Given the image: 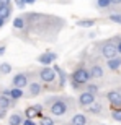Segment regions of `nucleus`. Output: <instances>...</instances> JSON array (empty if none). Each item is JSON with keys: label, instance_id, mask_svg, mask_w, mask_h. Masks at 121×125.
<instances>
[{"label": "nucleus", "instance_id": "obj_37", "mask_svg": "<svg viewBox=\"0 0 121 125\" xmlns=\"http://www.w3.org/2000/svg\"><path fill=\"white\" fill-rule=\"evenodd\" d=\"M25 2H26V5H31V3H34L36 0H25Z\"/></svg>", "mask_w": 121, "mask_h": 125}, {"label": "nucleus", "instance_id": "obj_39", "mask_svg": "<svg viewBox=\"0 0 121 125\" xmlns=\"http://www.w3.org/2000/svg\"><path fill=\"white\" fill-rule=\"evenodd\" d=\"M100 125H103V124H100Z\"/></svg>", "mask_w": 121, "mask_h": 125}, {"label": "nucleus", "instance_id": "obj_12", "mask_svg": "<svg viewBox=\"0 0 121 125\" xmlns=\"http://www.w3.org/2000/svg\"><path fill=\"white\" fill-rule=\"evenodd\" d=\"M90 76L92 78H103V75H105V68H103V65H100L98 62H92L90 63Z\"/></svg>", "mask_w": 121, "mask_h": 125}, {"label": "nucleus", "instance_id": "obj_16", "mask_svg": "<svg viewBox=\"0 0 121 125\" xmlns=\"http://www.w3.org/2000/svg\"><path fill=\"white\" fill-rule=\"evenodd\" d=\"M121 67V55H115L111 59H106V68L111 72H116Z\"/></svg>", "mask_w": 121, "mask_h": 125}, {"label": "nucleus", "instance_id": "obj_38", "mask_svg": "<svg viewBox=\"0 0 121 125\" xmlns=\"http://www.w3.org/2000/svg\"><path fill=\"white\" fill-rule=\"evenodd\" d=\"M64 125H67V124H64Z\"/></svg>", "mask_w": 121, "mask_h": 125}, {"label": "nucleus", "instance_id": "obj_13", "mask_svg": "<svg viewBox=\"0 0 121 125\" xmlns=\"http://www.w3.org/2000/svg\"><path fill=\"white\" fill-rule=\"evenodd\" d=\"M52 68L56 70L57 78H59V81H56L57 89H64V86H65V80H67V73H65V72H64L62 68H60V67H57V65H54Z\"/></svg>", "mask_w": 121, "mask_h": 125}, {"label": "nucleus", "instance_id": "obj_6", "mask_svg": "<svg viewBox=\"0 0 121 125\" xmlns=\"http://www.w3.org/2000/svg\"><path fill=\"white\" fill-rule=\"evenodd\" d=\"M28 97H36V96H41L44 93V88L41 86V83L38 80H33L31 75H30V81H28Z\"/></svg>", "mask_w": 121, "mask_h": 125}, {"label": "nucleus", "instance_id": "obj_4", "mask_svg": "<svg viewBox=\"0 0 121 125\" xmlns=\"http://www.w3.org/2000/svg\"><path fill=\"white\" fill-rule=\"evenodd\" d=\"M70 80H74V81H77V83H80V84H85L92 80V76H90V72L85 65H79V67H75V70L70 73Z\"/></svg>", "mask_w": 121, "mask_h": 125}, {"label": "nucleus", "instance_id": "obj_27", "mask_svg": "<svg viewBox=\"0 0 121 125\" xmlns=\"http://www.w3.org/2000/svg\"><path fill=\"white\" fill-rule=\"evenodd\" d=\"M111 119L116 122H121V107H116V109H113L111 112Z\"/></svg>", "mask_w": 121, "mask_h": 125}, {"label": "nucleus", "instance_id": "obj_3", "mask_svg": "<svg viewBox=\"0 0 121 125\" xmlns=\"http://www.w3.org/2000/svg\"><path fill=\"white\" fill-rule=\"evenodd\" d=\"M97 51L103 59H111V57L118 55L116 44H115L111 39H105V41L97 42Z\"/></svg>", "mask_w": 121, "mask_h": 125}, {"label": "nucleus", "instance_id": "obj_14", "mask_svg": "<svg viewBox=\"0 0 121 125\" xmlns=\"http://www.w3.org/2000/svg\"><path fill=\"white\" fill-rule=\"evenodd\" d=\"M69 125H89V119H87V115H85V114L77 112V114H74V115H72Z\"/></svg>", "mask_w": 121, "mask_h": 125}, {"label": "nucleus", "instance_id": "obj_31", "mask_svg": "<svg viewBox=\"0 0 121 125\" xmlns=\"http://www.w3.org/2000/svg\"><path fill=\"white\" fill-rule=\"evenodd\" d=\"M15 5H16L18 8H25V5H26V2H25V0H15Z\"/></svg>", "mask_w": 121, "mask_h": 125}, {"label": "nucleus", "instance_id": "obj_30", "mask_svg": "<svg viewBox=\"0 0 121 125\" xmlns=\"http://www.w3.org/2000/svg\"><path fill=\"white\" fill-rule=\"evenodd\" d=\"M21 125H38V124L33 120V119H28V117H25L23 122H21Z\"/></svg>", "mask_w": 121, "mask_h": 125}, {"label": "nucleus", "instance_id": "obj_24", "mask_svg": "<svg viewBox=\"0 0 121 125\" xmlns=\"http://www.w3.org/2000/svg\"><path fill=\"white\" fill-rule=\"evenodd\" d=\"M84 89H85V91H89V93H92V94H95V96H97V94H98V91H100V86H98V84H95V83H85Z\"/></svg>", "mask_w": 121, "mask_h": 125}, {"label": "nucleus", "instance_id": "obj_17", "mask_svg": "<svg viewBox=\"0 0 121 125\" xmlns=\"http://www.w3.org/2000/svg\"><path fill=\"white\" fill-rule=\"evenodd\" d=\"M95 8L98 11H113V5L110 0H95Z\"/></svg>", "mask_w": 121, "mask_h": 125}, {"label": "nucleus", "instance_id": "obj_36", "mask_svg": "<svg viewBox=\"0 0 121 125\" xmlns=\"http://www.w3.org/2000/svg\"><path fill=\"white\" fill-rule=\"evenodd\" d=\"M95 34H97L95 31H93V32H89V37H90V39H93V37H95Z\"/></svg>", "mask_w": 121, "mask_h": 125}, {"label": "nucleus", "instance_id": "obj_10", "mask_svg": "<svg viewBox=\"0 0 121 125\" xmlns=\"http://www.w3.org/2000/svg\"><path fill=\"white\" fill-rule=\"evenodd\" d=\"M43 109H44L43 104H33V106H28L26 109H25V117H28V119L41 117L43 115Z\"/></svg>", "mask_w": 121, "mask_h": 125}, {"label": "nucleus", "instance_id": "obj_11", "mask_svg": "<svg viewBox=\"0 0 121 125\" xmlns=\"http://www.w3.org/2000/svg\"><path fill=\"white\" fill-rule=\"evenodd\" d=\"M36 60L43 65H51L54 60H57V54L56 52H51V51H46V52H43V54H39Z\"/></svg>", "mask_w": 121, "mask_h": 125}, {"label": "nucleus", "instance_id": "obj_1", "mask_svg": "<svg viewBox=\"0 0 121 125\" xmlns=\"http://www.w3.org/2000/svg\"><path fill=\"white\" fill-rule=\"evenodd\" d=\"M12 28L15 36L28 44L56 42L65 28V20L51 13L26 11L13 20Z\"/></svg>", "mask_w": 121, "mask_h": 125}, {"label": "nucleus", "instance_id": "obj_33", "mask_svg": "<svg viewBox=\"0 0 121 125\" xmlns=\"http://www.w3.org/2000/svg\"><path fill=\"white\" fill-rule=\"evenodd\" d=\"M0 5H12V0H0Z\"/></svg>", "mask_w": 121, "mask_h": 125}, {"label": "nucleus", "instance_id": "obj_29", "mask_svg": "<svg viewBox=\"0 0 121 125\" xmlns=\"http://www.w3.org/2000/svg\"><path fill=\"white\" fill-rule=\"evenodd\" d=\"M111 2V5H113V11H120V7H121V0H110Z\"/></svg>", "mask_w": 121, "mask_h": 125}, {"label": "nucleus", "instance_id": "obj_28", "mask_svg": "<svg viewBox=\"0 0 121 125\" xmlns=\"http://www.w3.org/2000/svg\"><path fill=\"white\" fill-rule=\"evenodd\" d=\"M70 86L75 89V91H80V89L84 88V84H80V83H77V81H74V80H70Z\"/></svg>", "mask_w": 121, "mask_h": 125}, {"label": "nucleus", "instance_id": "obj_18", "mask_svg": "<svg viewBox=\"0 0 121 125\" xmlns=\"http://www.w3.org/2000/svg\"><path fill=\"white\" fill-rule=\"evenodd\" d=\"M85 109H87V112L92 114V115H100V114H103V111H105V109H103V104L98 102V101H95L93 104H90V106L85 107Z\"/></svg>", "mask_w": 121, "mask_h": 125}, {"label": "nucleus", "instance_id": "obj_5", "mask_svg": "<svg viewBox=\"0 0 121 125\" xmlns=\"http://www.w3.org/2000/svg\"><path fill=\"white\" fill-rule=\"evenodd\" d=\"M38 78H39V81H43L44 84H51V83H56L57 73H56L54 68L44 65V68H41L39 72H38Z\"/></svg>", "mask_w": 121, "mask_h": 125}, {"label": "nucleus", "instance_id": "obj_35", "mask_svg": "<svg viewBox=\"0 0 121 125\" xmlns=\"http://www.w3.org/2000/svg\"><path fill=\"white\" fill-rule=\"evenodd\" d=\"M3 26H5V20L0 18V28H3Z\"/></svg>", "mask_w": 121, "mask_h": 125}, {"label": "nucleus", "instance_id": "obj_15", "mask_svg": "<svg viewBox=\"0 0 121 125\" xmlns=\"http://www.w3.org/2000/svg\"><path fill=\"white\" fill-rule=\"evenodd\" d=\"M15 106H16V101L15 99H12L7 94L0 93V109H10V107H15Z\"/></svg>", "mask_w": 121, "mask_h": 125}, {"label": "nucleus", "instance_id": "obj_20", "mask_svg": "<svg viewBox=\"0 0 121 125\" xmlns=\"http://www.w3.org/2000/svg\"><path fill=\"white\" fill-rule=\"evenodd\" d=\"M12 11H13L12 5H0V18H3L5 21L12 18Z\"/></svg>", "mask_w": 121, "mask_h": 125}, {"label": "nucleus", "instance_id": "obj_7", "mask_svg": "<svg viewBox=\"0 0 121 125\" xmlns=\"http://www.w3.org/2000/svg\"><path fill=\"white\" fill-rule=\"evenodd\" d=\"M95 101H97V96L84 89V91H80L79 97H77V106H80V107H89L90 104H93Z\"/></svg>", "mask_w": 121, "mask_h": 125}, {"label": "nucleus", "instance_id": "obj_23", "mask_svg": "<svg viewBox=\"0 0 121 125\" xmlns=\"http://www.w3.org/2000/svg\"><path fill=\"white\" fill-rule=\"evenodd\" d=\"M38 125H57V124H56V119H54V117L41 115V117H39V124H38Z\"/></svg>", "mask_w": 121, "mask_h": 125}, {"label": "nucleus", "instance_id": "obj_2", "mask_svg": "<svg viewBox=\"0 0 121 125\" xmlns=\"http://www.w3.org/2000/svg\"><path fill=\"white\" fill-rule=\"evenodd\" d=\"M43 106L47 107V111L52 117H62L65 114L74 112L77 102L70 96H49Z\"/></svg>", "mask_w": 121, "mask_h": 125}, {"label": "nucleus", "instance_id": "obj_9", "mask_svg": "<svg viewBox=\"0 0 121 125\" xmlns=\"http://www.w3.org/2000/svg\"><path fill=\"white\" fill-rule=\"evenodd\" d=\"M105 97H106V101L110 102V106H111L113 109L121 107V93L118 91V89H111V91H108V93L105 94Z\"/></svg>", "mask_w": 121, "mask_h": 125}, {"label": "nucleus", "instance_id": "obj_22", "mask_svg": "<svg viewBox=\"0 0 121 125\" xmlns=\"http://www.w3.org/2000/svg\"><path fill=\"white\" fill-rule=\"evenodd\" d=\"M25 96V93H23V89L21 88H12L10 89V97H12V99H15V101H18V99H21V97Z\"/></svg>", "mask_w": 121, "mask_h": 125}, {"label": "nucleus", "instance_id": "obj_25", "mask_svg": "<svg viewBox=\"0 0 121 125\" xmlns=\"http://www.w3.org/2000/svg\"><path fill=\"white\" fill-rule=\"evenodd\" d=\"M108 21L121 24V11H113V13H110L108 15Z\"/></svg>", "mask_w": 121, "mask_h": 125}, {"label": "nucleus", "instance_id": "obj_19", "mask_svg": "<svg viewBox=\"0 0 121 125\" xmlns=\"http://www.w3.org/2000/svg\"><path fill=\"white\" fill-rule=\"evenodd\" d=\"M23 119H25V115L21 112H13V114L8 117V125H21Z\"/></svg>", "mask_w": 121, "mask_h": 125}, {"label": "nucleus", "instance_id": "obj_26", "mask_svg": "<svg viewBox=\"0 0 121 125\" xmlns=\"http://www.w3.org/2000/svg\"><path fill=\"white\" fill-rule=\"evenodd\" d=\"M12 73V65L8 62H2L0 63V75H8Z\"/></svg>", "mask_w": 121, "mask_h": 125}, {"label": "nucleus", "instance_id": "obj_8", "mask_svg": "<svg viewBox=\"0 0 121 125\" xmlns=\"http://www.w3.org/2000/svg\"><path fill=\"white\" fill-rule=\"evenodd\" d=\"M28 81H30V75L25 73V72H20V73H16L12 78V86H15V88H26L28 86Z\"/></svg>", "mask_w": 121, "mask_h": 125}, {"label": "nucleus", "instance_id": "obj_32", "mask_svg": "<svg viewBox=\"0 0 121 125\" xmlns=\"http://www.w3.org/2000/svg\"><path fill=\"white\" fill-rule=\"evenodd\" d=\"M7 111L8 109H0V120H3L5 117H7Z\"/></svg>", "mask_w": 121, "mask_h": 125}, {"label": "nucleus", "instance_id": "obj_34", "mask_svg": "<svg viewBox=\"0 0 121 125\" xmlns=\"http://www.w3.org/2000/svg\"><path fill=\"white\" fill-rule=\"evenodd\" d=\"M5 54V44H0V55Z\"/></svg>", "mask_w": 121, "mask_h": 125}, {"label": "nucleus", "instance_id": "obj_21", "mask_svg": "<svg viewBox=\"0 0 121 125\" xmlns=\"http://www.w3.org/2000/svg\"><path fill=\"white\" fill-rule=\"evenodd\" d=\"M95 23H97V21H95V20H92V18H82V20H79L75 24H77L79 28H92Z\"/></svg>", "mask_w": 121, "mask_h": 125}]
</instances>
